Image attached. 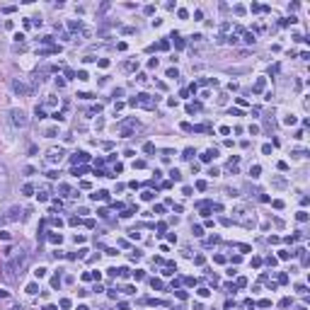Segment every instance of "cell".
I'll use <instances>...</instances> for the list:
<instances>
[{"instance_id": "obj_1", "label": "cell", "mask_w": 310, "mask_h": 310, "mask_svg": "<svg viewBox=\"0 0 310 310\" xmlns=\"http://www.w3.org/2000/svg\"><path fill=\"white\" fill-rule=\"evenodd\" d=\"M24 262H27V254H24V252H22V254H17V257H15L12 262H7V264H5V276H7V279H12V276L17 274V271H20V269L24 267ZM20 274H22V271H20Z\"/></svg>"}, {"instance_id": "obj_2", "label": "cell", "mask_w": 310, "mask_h": 310, "mask_svg": "<svg viewBox=\"0 0 310 310\" xmlns=\"http://www.w3.org/2000/svg\"><path fill=\"white\" fill-rule=\"evenodd\" d=\"M131 104H138V107H145V109H153V107H155V99H153L150 95H138V97L131 99Z\"/></svg>"}, {"instance_id": "obj_3", "label": "cell", "mask_w": 310, "mask_h": 310, "mask_svg": "<svg viewBox=\"0 0 310 310\" xmlns=\"http://www.w3.org/2000/svg\"><path fill=\"white\" fill-rule=\"evenodd\" d=\"M12 124L15 126H27V114L20 112V109H15V112H12Z\"/></svg>"}, {"instance_id": "obj_4", "label": "cell", "mask_w": 310, "mask_h": 310, "mask_svg": "<svg viewBox=\"0 0 310 310\" xmlns=\"http://www.w3.org/2000/svg\"><path fill=\"white\" fill-rule=\"evenodd\" d=\"M61 158H63V150H61V148H51V150H49V160H51V162H61Z\"/></svg>"}, {"instance_id": "obj_5", "label": "cell", "mask_w": 310, "mask_h": 310, "mask_svg": "<svg viewBox=\"0 0 310 310\" xmlns=\"http://www.w3.org/2000/svg\"><path fill=\"white\" fill-rule=\"evenodd\" d=\"M85 160H87V153H82V150L73 155V162H75V165H78V162H85Z\"/></svg>"}, {"instance_id": "obj_6", "label": "cell", "mask_w": 310, "mask_h": 310, "mask_svg": "<svg viewBox=\"0 0 310 310\" xmlns=\"http://www.w3.org/2000/svg\"><path fill=\"white\" fill-rule=\"evenodd\" d=\"M12 90H15V92H17V95H22V92H27V87H24L22 82H12Z\"/></svg>"}, {"instance_id": "obj_7", "label": "cell", "mask_w": 310, "mask_h": 310, "mask_svg": "<svg viewBox=\"0 0 310 310\" xmlns=\"http://www.w3.org/2000/svg\"><path fill=\"white\" fill-rule=\"evenodd\" d=\"M34 276H36V279H44V276H46V269H44V267H39V269L34 271Z\"/></svg>"}, {"instance_id": "obj_8", "label": "cell", "mask_w": 310, "mask_h": 310, "mask_svg": "<svg viewBox=\"0 0 310 310\" xmlns=\"http://www.w3.org/2000/svg\"><path fill=\"white\" fill-rule=\"evenodd\" d=\"M250 175H252V177H259V165H254V167H250Z\"/></svg>"}, {"instance_id": "obj_9", "label": "cell", "mask_w": 310, "mask_h": 310, "mask_svg": "<svg viewBox=\"0 0 310 310\" xmlns=\"http://www.w3.org/2000/svg\"><path fill=\"white\" fill-rule=\"evenodd\" d=\"M49 240H51V242H61V233H58V235H56V233L49 235Z\"/></svg>"}, {"instance_id": "obj_10", "label": "cell", "mask_w": 310, "mask_h": 310, "mask_svg": "<svg viewBox=\"0 0 310 310\" xmlns=\"http://www.w3.org/2000/svg\"><path fill=\"white\" fill-rule=\"evenodd\" d=\"M170 177H172V179H175V182H179V179H182V175H179V172H177V170H172V172H170Z\"/></svg>"}, {"instance_id": "obj_11", "label": "cell", "mask_w": 310, "mask_h": 310, "mask_svg": "<svg viewBox=\"0 0 310 310\" xmlns=\"http://www.w3.org/2000/svg\"><path fill=\"white\" fill-rule=\"evenodd\" d=\"M51 286H53V288H58V286H61V279H58V276H53V279H51Z\"/></svg>"}, {"instance_id": "obj_12", "label": "cell", "mask_w": 310, "mask_h": 310, "mask_svg": "<svg viewBox=\"0 0 310 310\" xmlns=\"http://www.w3.org/2000/svg\"><path fill=\"white\" fill-rule=\"evenodd\" d=\"M208 293H211V291H208V288H199V296H201V298H206Z\"/></svg>"}, {"instance_id": "obj_13", "label": "cell", "mask_w": 310, "mask_h": 310, "mask_svg": "<svg viewBox=\"0 0 310 310\" xmlns=\"http://www.w3.org/2000/svg\"><path fill=\"white\" fill-rule=\"evenodd\" d=\"M184 158H187V160H191V158H194V150H191V148H187V150H184Z\"/></svg>"}, {"instance_id": "obj_14", "label": "cell", "mask_w": 310, "mask_h": 310, "mask_svg": "<svg viewBox=\"0 0 310 310\" xmlns=\"http://www.w3.org/2000/svg\"><path fill=\"white\" fill-rule=\"evenodd\" d=\"M245 41H247V44H254V34H245Z\"/></svg>"}, {"instance_id": "obj_15", "label": "cell", "mask_w": 310, "mask_h": 310, "mask_svg": "<svg viewBox=\"0 0 310 310\" xmlns=\"http://www.w3.org/2000/svg\"><path fill=\"white\" fill-rule=\"evenodd\" d=\"M53 119H56V121H63V119H66V116H63V114H61V112H53Z\"/></svg>"}, {"instance_id": "obj_16", "label": "cell", "mask_w": 310, "mask_h": 310, "mask_svg": "<svg viewBox=\"0 0 310 310\" xmlns=\"http://www.w3.org/2000/svg\"><path fill=\"white\" fill-rule=\"evenodd\" d=\"M82 172H85V167H73V175H75V177H78V175H82Z\"/></svg>"}, {"instance_id": "obj_17", "label": "cell", "mask_w": 310, "mask_h": 310, "mask_svg": "<svg viewBox=\"0 0 310 310\" xmlns=\"http://www.w3.org/2000/svg\"><path fill=\"white\" fill-rule=\"evenodd\" d=\"M78 310H90V308H85V305H80V308H78Z\"/></svg>"}, {"instance_id": "obj_18", "label": "cell", "mask_w": 310, "mask_h": 310, "mask_svg": "<svg viewBox=\"0 0 310 310\" xmlns=\"http://www.w3.org/2000/svg\"><path fill=\"white\" fill-rule=\"evenodd\" d=\"M46 310H56V308H46Z\"/></svg>"}]
</instances>
